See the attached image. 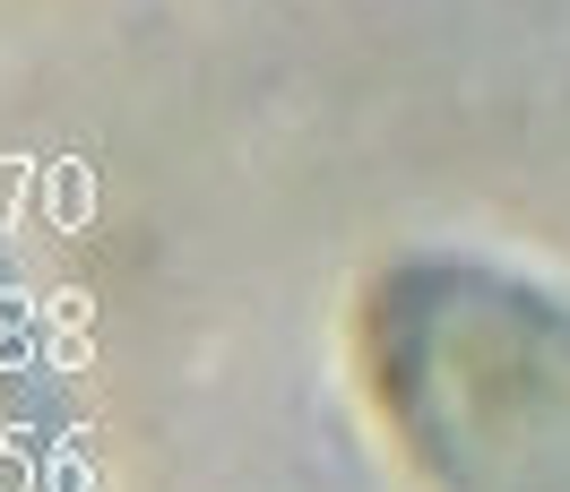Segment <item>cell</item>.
<instances>
[{"instance_id": "cell-2", "label": "cell", "mask_w": 570, "mask_h": 492, "mask_svg": "<svg viewBox=\"0 0 570 492\" xmlns=\"http://www.w3.org/2000/svg\"><path fill=\"white\" fill-rule=\"evenodd\" d=\"M36 190H43V156H0V225H27Z\"/></svg>"}, {"instance_id": "cell-6", "label": "cell", "mask_w": 570, "mask_h": 492, "mask_svg": "<svg viewBox=\"0 0 570 492\" xmlns=\"http://www.w3.org/2000/svg\"><path fill=\"white\" fill-rule=\"evenodd\" d=\"M43 328H96V294L87 285H52L43 294Z\"/></svg>"}, {"instance_id": "cell-3", "label": "cell", "mask_w": 570, "mask_h": 492, "mask_svg": "<svg viewBox=\"0 0 570 492\" xmlns=\"http://www.w3.org/2000/svg\"><path fill=\"white\" fill-rule=\"evenodd\" d=\"M43 492H96V457H87V441H52V450H43Z\"/></svg>"}, {"instance_id": "cell-5", "label": "cell", "mask_w": 570, "mask_h": 492, "mask_svg": "<svg viewBox=\"0 0 570 492\" xmlns=\"http://www.w3.org/2000/svg\"><path fill=\"white\" fill-rule=\"evenodd\" d=\"M43 372H96V328H43Z\"/></svg>"}, {"instance_id": "cell-7", "label": "cell", "mask_w": 570, "mask_h": 492, "mask_svg": "<svg viewBox=\"0 0 570 492\" xmlns=\"http://www.w3.org/2000/svg\"><path fill=\"white\" fill-rule=\"evenodd\" d=\"M43 363V328H0V372H36Z\"/></svg>"}, {"instance_id": "cell-4", "label": "cell", "mask_w": 570, "mask_h": 492, "mask_svg": "<svg viewBox=\"0 0 570 492\" xmlns=\"http://www.w3.org/2000/svg\"><path fill=\"white\" fill-rule=\"evenodd\" d=\"M0 492H43V457L27 450V423L0 432Z\"/></svg>"}, {"instance_id": "cell-1", "label": "cell", "mask_w": 570, "mask_h": 492, "mask_svg": "<svg viewBox=\"0 0 570 492\" xmlns=\"http://www.w3.org/2000/svg\"><path fill=\"white\" fill-rule=\"evenodd\" d=\"M43 225L52 234H87L96 225V165L87 156H43Z\"/></svg>"}]
</instances>
